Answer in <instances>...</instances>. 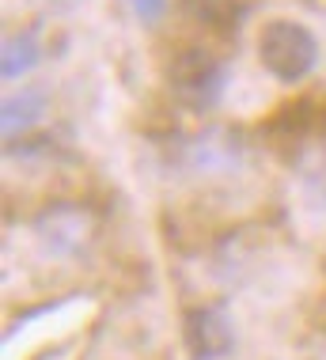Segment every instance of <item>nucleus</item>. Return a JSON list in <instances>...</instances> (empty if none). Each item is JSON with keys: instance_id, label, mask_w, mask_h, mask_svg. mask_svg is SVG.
Returning a JSON list of instances; mask_svg holds the SVG:
<instances>
[{"instance_id": "nucleus-2", "label": "nucleus", "mask_w": 326, "mask_h": 360, "mask_svg": "<svg viewBox=\"0 0 326 360\" xmlns=\"http://www.w3.org/2000/svg\"><path fill=\"white\" fill-rule=\"evenodd\" d=\"M182 342L190 360H224L235 349V326L224 304L190 307L182 319Z\"/></svg>"}, {"instance_id": "nucleus-7", "label": "nucleus", "mask_w": 326, "mask_h": 360, "mask_svg": "<svg viewBox=\"0 0 326 360\" xmlns=\"http://www.w3.org/2000/svg\"><path fill=\"white\" fill-rule=\"evenodd\" d=\"M130 8L141 23H156V19L167 12V0H130Z\"/></svg>"}, {"instance_id": "nucleus-4", "label": "nucleus", "mask_w": 326, "mask_h": 360, "mask_svg": "<svg viewBox=\"0 0 326 360\" xmlns=\"http://www.w3.org/2000/svg\"><path fill=\"white\" fill-rule=\"evenodd\" d=\"M175 87H179L190 103L213 106L224 91V69L205 53L182 57V61H175Z\"/></svg>"}, {"instance_id": "nucleus-6", "label": "nucleus", "mask_w": 326, "mask_h": 360, "mask_svg": "<svg viewBox=\"0 0 326 360\" xmlns=\"http://www.w3.org/2000/svg\"><path fill=\"white\" fill-rule=\"evenodd\" d=\"M38 38L27 31V34H12L4 38V80H19L23 72H31L38 65Z\"/></svg>"}, {"instance_id": "nucleus-5", "label": "nucleus", "mask_w": 326, "mask_h": 360, "mask_svg": "<svg viewBox=\"0 0 326 360\" xmlns=\"http://www.w3.org/2000/svg\"><path fill=\"white\" fill-rule=\"evenodd\" d=\"M46 114V95L42 91H19L4 99V137L12 141L19 129H31Z\"/></svg>"}, {"instance_id": "nucleus-1", "label": "nucleus", "mask_w": 326, "mask_h": 360, "mask_svg": "<svg viewBox=\"0 0 326 360\" xmlns=\"http://www.w3.org/2000/svg\"><path fill=\"white\" fill-rule=\"evenodd\" d=\"M258 57L281 84H296L315 69L319 46H315L308 27L289 23V19H273L258 38Z\"/></svg>"}, {"instance_id": "nucleus-3", "label": "nucleus", "mask_w": 326, "mask_h": 360, "mask_svg": "<svg viewBox=\"0 0 326 360\" xmlns=\"http://www.w3.org/2000/svg\"><path fill=\"white\" fill-rule=\"evenodd\" d=\"M35 236L54 258H73L84 250L87 236H92V224H87L84 209L57 205V209H46L35 220Z\"/></svg>"}]
</instances>
